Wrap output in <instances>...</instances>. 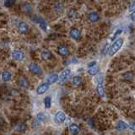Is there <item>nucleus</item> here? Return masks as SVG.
<instances>
[{"instance_id":"obj_1","label":"nucleus","mask_w":135,"mask_h":135,"mask_svg":"<svg viewBox=\"0 0 135 135\" xmlns=\"http://www.w3.org/2000/svg\"><path fill=\"white\" fill-rule=\"evenodd\" d=\"M123 43H124V39L123 37H119V38L113 40L112 45H111V46L109 48V51H108V55L110 57L114 56L115 54L121 49V47L123 46Z\"/></svg>"},{"instance_id":"obj_2","label":"nucleus","mask_w":135,"mask_h":135,"mask_svg":"<svg viewBox=\"0 0 135 135\" xmlns=\"http://www.w3.org/2000/svg\"><path fill=\"white\" fill-rule=\"evenodd\" d=\"M31 20L32 22L37 24L39 25V27L42 29L44 32L46 31L47 30V23L46 21V19L43 18L42 16H39V15H33L31 17Z\"/></svg>"},{"instance_id":"obj_3","label":"nucleus","mask_w":135,"mask_h":135,"mask_svg":"<svg viewBox=\"0 0 135 135\" xmlns=\"http://www.w3.org/2000/svg\"><path fill=\"white\" fill-rule=\"evenodd\" d=\"M28 69L31 73L36 74V75H39V74L42 73V69L40 66L36 63H30L28 65Z\"/></svg>"},{"instance_id":"obj_4","label":"nucleus","mask_w":135,"mask_h":135,"mask_svg":"<svg viewBox=\"0 0 135 135\" xmlns=\"http://www.w3.org/2000/svg\"><path fill=\"white\" fill-rule=\"evenodd\" d=\"M17 30H18V32L19 34H21V35L26 34L28 33L30 30V25L25 21H20L18 24V25H17Z\"/></svg>"},{"instance_id":"obj_5","label":"nucleus","mask_w":135,"mask_h":135,"mask_svg":"<svg viewBox=\"0 0 135 135\" xmlns=\"http://www.w3.org/2000/svg\"><path fill=\"white\" fill-rule=\"evenodd\" d=\"M11 56H12V58L16 61H22L25 58V53H24L21 50H18V49L14 50L12 52Z\"/></svg>"},{"instance_id":"obj_6","label":"nucleus","mask_w":135,"mask_h":135,"mask_svg":"<svg viewBox=\"0 0 135 135\" xmlns=\"http://www.w3.org/2000/svg\"><path fill=\"white\" fill-rule=\"evenodd\" d=\"M97 81H98L97 87H96L97 93L100 96H104L105 90H104V86H103V77L100 76L99 78H98Z\"/></svg>"},{"instance_id":"obj_7","label":"nucleus","mask_w":135,"mask_h":135,"mask_svg":"<svg viewBox=\"0 0 135 135\" xmlns=\"http://www.w3.org/2000/svg\"><path fill=\"white\" fill-rule=\"evenodd\" d=\"M70 74H71V69L67 68V69H65L63 71H62L60 75H58V79L60 80V82H65V81L69 79Z\"/></svg>"},{"instance_id":"obj_8","label":"nucleus","mask_w":135,"mask_h":135,"mask_svg":"<svg viewBox=\"0 0 135 135\" xmlns=\"http://www.w3.org/2000/svg\"><path fill=\"white\" fill-rule=\"evenodd\" d=\"M69 36L74 40H79L81 38V33L80 30L78 28H72L69 31Z\"/></svg>"},{"instance_id":"obj_9","label":"nucleus","mask_w":135,"mask_h":135,"mask_svg":"<svg viewBox=\"0 0 135 135\" xmlns=\"http://www.w3.org/2000/svg\"><path fill=\"white\" fill-rule=\"evenodd\" d=\"M66 120V115L63 111H57L54 117V121L57 123H63Z\"/></svg>"},{"instance_id":"obj_10","label":"nucleus","mask_w":135,"mask_h":135,"mask_svg":"<svg viewBox=\"0 0 135 135\" xmlns=\"http://www.w3.org/2000/svg\"><path fill=\"white\" fill-rule=\"evenodd\" d=\"M17 84H18V85L20 88H22V89H27V88H28L29 85H30V83H29L28 79H27L26 78L23 77V76L19 78L18 80H17Z\"/></svg>"},{"instance_id":"obj_11","label":"nucleus","mask_w":135,"mask_h":135,"mask_svg":"<svg viewBox=\"0 0 135 135\" xmlns=\"http://www.w3.org/2000/svg\"><path fill=\"white\" fill-rule=\"evenodd\" d=\"M57 52L61 56L66 57L69 54V49L66 45H59L57 46Z\"/></svg>"},{"instance_id":"obj_12","label":"nucleus","mask_w":135,"mask_h":135,"mask_svg":"<svg viewBox=\"0 0 135 135\" xmlns=\"http://www.w3.org/2000/svg\"><path fill=\"white\" fill-rule=\"evenodd\" d=\"M49 89V84L47 83H43L42 84H40V85L37 87L36 89V93L38 95H43L45 94L47 90Z\"/></svg>"},{"instance_id":"obj_13","label":"nucleus","mask_w":135,"mask_h":135,"mask_svg":"<svg viewBox=\"0 0 135 135\" xmlns=\"http://www.w3.org/2000/svg\"><path fill=\"white\" fill-rule=\"evenodd\" d=\"M88 19L90 20V22L95 23V22H97L100 20V15L97 12H90L88 14Z\"/></svg>"},{"instance_id":"obj_14","label":"nucleus","mask_w":135,"mask_h":135,"mask_svg":"<svg viewBox=\"0 0 135 135\" xmlns=\"http://www.w3.org/2000/svg\"><path fill=\"white\" fill-rule=\"evenodd\" d=\"M40 57L43 60H50L52 58V53L49 50H43L40 52Z\"/></svg>"},{"instance_id":"obj_15","label":"nucleus","mask_w":135,"mask_h":135,"mask_svg":"<svg viewBox=\"0 0 135 135\" xmlns=\"http://www.w3.org/2000/svg\"><path fill=\"white\" fill-rule=\"evenodd\" d=\"M1 77H2V80L3 82H9V81H10L12 79V74L9 71L4 70V71H3Z\"/></svg>"},{"instance_id":"obj_16","label":"nucleus","mask_w":135,"mask_h":135,"mask_svg":"<svg viewBox=\"0 0 135 135\" xmlns=\"http://www.w3.org/2000/svg\"><path fill=\"white\" fill-rule=\"evenodd\" d=\"M21 10L25 14H30L32 11V5L29 3H24L21 5Z\"/></svg>"},{"instance_id":"obj_17","label":"nucleus","mask_w":135,"mask_h":135,"mask_svg":"<svg viewBox=\"0 0 135 135\" xmlns=\"http://www.w3.org/2000/svg\"><path fill=\"white\" fill-rule=\"evenodd\" d=\"M58 80V74L57 73H52L47 77V84H52Z\"/></svg>"},{"instance_id":"obj_18","label":"nucleus","mask_w":135,"mask_h":135,"mask_svg":"<svg viewBox=\"0 0 135 135\" xmlns=\"http://www.w3.org/2000/svg\"><path fill=\"white\" fill-rule=\"evenodd\" d=\"M71 83H72V85L74 86V87H78L79 86L81 83H82V78L80 76H74L73 79H72V81H71Z\"/></svg>"},{"instance_id":"obj_19","label":"nucleus","mask_w":135,"mask_h":135,"mask_svg":"<svg viewBox=\"0 0 135 135\" xmlns=\"http://www.w3.org/2000/svg\"><path fill=\"white\" fill-rule=\"evenodd\" d=\"M53 10L57 13H62L64 10V5L62 3L57 2L53 5Z\"/></svg>"},{"instance_id":"obj_20","label":"nucleus","mask_w":135,"mask_h":135,"mask_svg":"<svg viewBox=\"0 0 135 135\" xmlns=\"http://www.w3.org/2000/svg\"><path fill=\"white\" fill-rule=\"evenodd\" d=\"M69 131L73 135H76L79 133V127L77 124H71L69 126Z\"/></svg>"},{"instance_id":"obj_21","label":"nucleus","mask_w":135,"mask_h":135,"mask_svg":"<svg viewBox=\"0 0 135 135\" xmlns=\"http://www.w3.org/2000/svg\"><path fill=\"white\" fill-rule=\"evenodd\" d=\"M117 129L119 131H124L127 128V124L123 121H119L117 124Z\"/></svg>"},{"instance_id":"obj_22","label":"nucleus","mask_w":135,"mask_h":135,"mask_svg":"<svg viewBox=\"0 0 135 135\" xmlns=\"http://www.w3.org/2000/svg\"><path fill=\"white\" fill-rule=\"evenodd\" d=\"M99 71H100L99 67L95 66V67H92V68H90V69H88V73H89L90 75H91V76H95V75H96L98 73H99Z\"/></svg>"},{"instance_id":"obj_23","label":"nucleus","mask_w":135,"mask_h":135,"mask_svg":"<svg viewBox=\"0 0 135 135\" xmlns=\"http://www.w3.org/2000/svg\"><path fill=\"white\" fill-rule=\"evenodd\" d=\"M76 17H77V12L75 10L73 9H69V12H68V19L70 20H73L76 19Z\"/></svg>"},{"instance_id":"obj_24","label":"nucleus","mask_w":135,"mask_h":135,"mask_svg":"<svg viewBox=\"0 0 135 135\" xmlns=\"http://www.w3.org/2000/svg\"><path fill=\"white\" fill-rule=\"evenodd\" d=\"M44 106L46 109H49L52 106V97L51 96H46L44 99Z\"/></svg>"},{"instance_id":"obj_25","label":"nucleus","mask_w":135,"mask_h":135,"mask_svg":"<svg viewBox=\"0 0 135 135\" xmlns=\"http://www.w3.org/2000/svg\"><path fill=\"white\" fill-rule=\"evenodd\" d=\"M15 1L16 0H4V1H3V5H4V7L7 9L11 8L15 3Z\"/></svg>"},{"instance_id":"obj_26","label":"nucleus","mask_w":135,"mask_h":135,"mask_svg":"<svg viewBox=\"0 0 135 135\" xmlns=\"http://www.w3.org/2000/svg\"><path fill=\"white\" fill-rule=\"evenodd\" d=\"M46 114L45 113H43V112H40L36 115V120L37 121H39V122H44V121H46Z\"/></svg>"},{"instance_id":"obj_27","label":"nucleus","mask_w":135,"mask_h":135,"mask_svg":"<svg viewBox=\"0 0 135 135\" xmlns=\"http://www.w3.org/2000/svg\"><path fill=\"white\" fill-rule=\"evenodd\" d=\"M26 129V125L24 123H20L17 125L16 127V130L19 131V132H24Z\"/></svg>"},{"instance_id":"obj_28","label":"nucleus","mask_w":135,"mask_h":135,"mask_svg":"<svg viewBox=\"0 0 135 135\" xmlns=\"http://www.w3.org/2000/svg\"><path fill=\"white\" fill-rule=\"evenodd\" d=\"M123 33V30H121V29H118V30H116V32H115L114 34H113V36L111 37V40H116V38L118 36H120L121 34Z\"/></svg>"},{"instance_id":"obj_29","label":"nucleus","mask_w":135,"mask_h":135,"mask_svg":"<svg viewBox=\"0 0 135 135\" xmlns=\"http://www.w3.org/2000/svg\"><path fill=\"white\" fill-rule=\"evenodd\" d=\"M124 78L127 80H130L133 78V72H127L126 73L124 74Z\"/></svg>"},{"instance_id":"obj_30","label":"nucleus","mask_w":135,"mask_h":135,"mask_svg":"<svg viewBox=\"0 0 135 135\" xmlns=\"http://www.w3.org/2000/svg\"><path fill=\"white\" fill-rule=\"evenodd\" d=\"M109 48H110V45H109V43H106V45H105L103 50H102V53L104 54V55H106V53H108V51H109Z\"/></svg>"},{"instance_id":"obj_31","label":"nucleus","mask_w":135,"mask_h":135,"mask_svg":"<svg viewBox=\"0 0 135 135\" xmlns=\"http://www.w3.org/2000/svg\"><path fill=\"white\" fill-rule=\"evenodd\" d=\"M96 66V61H92V62H90L88 63V68H92V67H95Z\"/></svg>"},{"instance_id":"obj_32","label":"nucleus","mask_w":135,"mask_h":135,"mask_svg":"<svg viewBox=\"0 0 135 135\" xmlns=\"http://www.w3.org/2000/svg\"><path fill=\"white\" fill-rule=\"evenodd\" d=\"M129 12H134V3H132L131 7H129Z\"/></svg>"},{"instance_id":"obj_33","label":"nucleus","mask_w":135,"mask_h":135,"mask_svg":"<svg viewBox=\"0 0 135 135\" xmlns=\"http://www.w3.org/2000/svg\"><path fill=\"white\" fill-rule=\"evenodd\" d=\"M130 17H131V19H132V21H134V12H132L131 13V15H130Z\"/></svg>"},{"instance_id":"obj_34","label":"nucleus","mask_w":135,"mask_h":135,"mask_svg":"<svg viewBox=\"0 0 135 135\" xmlns=\"http://www.w3.org/2000/svg\"><path fill=\"white\" fill-rule=\"evenodd\" d=\"M129 126H130V127L132 128V130H134V123H131L129 124Z\"/></svg>"}]
</instances>
